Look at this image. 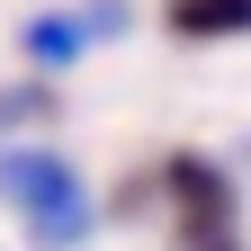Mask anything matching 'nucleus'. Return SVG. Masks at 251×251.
<instances>
[{
  "label": "nucleus",
  "mask_w": 251,
  "mask_h": 251,
  "mask_svg": "<svg viewBox=\"0 0 251 251\" xmlns=\"http://www.w3.org/2000/svg\"><path fill=\"white\" fill-rule=\"evenodd\" d=\"M54 108V90L36 81V90H9V99H0V126H27V117H45Z\"/></svg>",
  "instance_id": "obj_5"
},
{
  "label": "nucleus",
  "mask_w": 251,
  "mask_h": 251,
  "mask_svg": "<svg viewBox=\"0 0 251 251\" xmlns=\"http://www.w3.org/2000/svg\"><path fill=\"white\" fill-rule=\"evenodd\" d=\"M0 198L27 206V233H36L45 251H63V242L90 233V188H81V171L63 162V152H45V144L0 152Z\"/></svg>",
  "instance_id": "obj_1"
},
{
  "label": "nucleus",
  "mask_w": 251,
  "mask_h": 251,
  "mask_svg": "<svg viewBox=\"0 0 251 251\" xmlns=\"http://www.w3.org/2000/svg\"><path fill=\"white\" fill-rule=\"evenodd\" d=\"M171 198H179V215H188V251H242V233H233V188H225V171H206V162H171Z\"/></svg>",
  "instance_id": "obj_2"
},
{
  "label": "nucleus",
  "mask_w": 251,
  "mask_h": 251,
  "mask_svg": "<svg viewBox=\"0 0 251 251\" xmlns=\"http://www.w3.org/2000/svg\"><path fill=\"white\" fill-rule=\"evenodd\" d=\"M81 45H90L81 18H36V27H27V54H36V63H81Z\"/></svg>",
  "instance_id": "obj_4"
},
{
  "label": "nucleus",
  "mask_w": 251,
  "mask_h": 251,
  "mask_svg": "<svg viewBox=\"0 0 251 251\" xmlns=\"http://www.w3.org/2000/svg\"><path fill=\"white\" fill-rule=\"evenodd\" d=\"M179 36H251V0H171Z\"/></svg>",
  "instance_id": "obj_3"
}]
</instances>
